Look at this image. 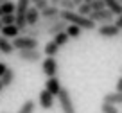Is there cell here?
<instances>
[{
  "mask_svg": "<svg viewBox=\"0 0 122 113\" xmlns=\"http://www.w3.org/2000/svg\"><path fill=\"white\" fill-rule=\"evenodd\" d=\"M104 5H106V9H110L115 16L122 15V4L118 0H104Z\"/></svg>",
  "mask_w": 122,
  "mask_h": 113,
  "instance_id": "cell-17",
  "label": "cell"
},
{
  "mask_svg": "<svg viewBox=\"0 0 122 113\" xmlns=\"http://www.w3.org/2000/svg\"><path fill=\"white\" fill-rule=\"evenodd\" d=\"M34 7L38 9V11H43V9L47 7V5H49V0H38V2H34Z\"/></svg>",
  "mask_w": 122,
  "mask_h": 113,
  "instance_id": "cell-28",
  "label": "cell"
},
{
  "mask_svg": "<svg viewBox=\"0 0 122 113\" xmlns=\"http://www.w3.org/2000/svg\"><path fill=\"white\" fill-rule=\"evenodd\" d=\"M90 7H92V11H101L106 5H104V0H93V2H90Z\"/></svg>",
  "mask_w": 122,
  "mask_h": 113,
  "instance_id": "cell-27",
  "label": "cell"
},
{
  "mask_svg": "<svg viewBox=\"0 0 122 113\" xmlns=\"http://www.w3.org/2000/svg\"><path fill=\"white\" fill-rule=\"evenodd\" d=\"M118 2H120V4H122V0H118Z\"/></svg>",
  "mask_w": 122,
  "mask_h": 113,
  "instance_id": "cell-40",
  "label": "cell"
},
{
  "mask_svg": "<svg viewBox=\"0 0 122 113\" xmlns=\"http://www.w3.org/2000/svg\"><path fill=\"white\" fill-rule=\"evenodd\" d=\"M59 49H61V47H57L56 41H54V40H50V41L45 43V49H43V52H45L47 57H56L57 52H59Z\"/></svg>",
  "mask_w": 122,
  "mask_h": 113,
  "instance_id": "cell-16",
  "label": "cell"
},
{
  "mask_svg": "<svg viewBox=\"0 0 122 113\" xmlns=\"http://www.w3.org/2000/svg\"><path fill=\"white\" fill-rule=\"evenodd\" d=\"M66 25H68V23L65 22V20H56V22L52 23V25L49 27V29H47V36H56V34H59V32H63V31L66 29Z\"/></svg>",
  "mask_w": 122,
  "mask_h": 113,
  "instance_id": "cell-12",
  "label": "cell"
},
{
  "mask_svg": "<svg viewBox=\"0 0 122 113\" xmlns=\"http://www.w3.org/2000/svg\"><path fill=\"white\" fill-rule=\"evenodd\" d=\"M115 92H122V77L117 81V90H115Z\"/></svg>",
  "mask_w": 122,
  "mask_h": 113,
  "instance_id": "cell-31",
  "label": "cell"
},
{
  "mask_svg": "<svg viewBox=\"0 0 122 113\" xmlns=\"http://www.w3.org/2000/svg\"><path fill=\"white\" fill-rule=\"evenodd\" d=\"M59 2H61V0H49L50 5H59Z\"/></svg>",
  "mask_w": 122,
  "mask_h": 113,
  "instance_id": "cell-32",
  "label": "cell"
},
{
  "mask_svg": "<svg viewBox=\"0 0 122 113\" xmlns=\"http://www.w3.org/2000/svg\"><path fill=\"white\" fill-rule=\"evenodd\" d=\"M56 101L59 102V108L63 113H77L76 106H74V101L70 97V92L66 88H61L59 90V93L56 95Z\"/></svg>",
  "mask_w": 122,
  "mask_h": 113,
  "instance_id": "cell-2",
  "label": "cell"
},
{
  "mask_svg": "<svg viewBox=\"0 0 122 113\" xmlns=\"http://www.w3.org/2000/svg\"><path fill=\"white\" fill-rule=\"evenodd\" d=\"M13 52H15V47H13L11 40L0 36V54H4V56H11Z\"/></svg>",
  "mask_w": 122,
  "mask_h": 113,
  "instance_id": "cell-15",
  "label": "cell"
},
{
  "mask_svg": "<svg viewBox=\"0 0 122 113\" xmlns=\"http://www.w3.org/2000/svg\"><path fill=\"white\" fill-rule=\"evenodd\" d=\"M41 18H50V20H59V7L57 5H47L43 11H40Z\"/></svg>",
  "mask_w": 122,
  "mask_h": 113,
  "instance_id": "cell-13",
  "label": "cell"
},
{
  "mask_svg": "<svg viewBox=\"0 0 122 113\" xmlns=\"http://www.w3.org/2000/svg\"><path fill=\"white\" fill-rule=\"evenodd\" d=\"M2 113H5V111H2Z\"/></svg>",
  "mask_w": 122,
  "mask_h": 113,
  "instance_id": "cell-41",
  "label": "cell"
},
{
  "mask_svg": "<svg viewBox=\"0 0 122 113\" xmlns=\"http://www.w3.org/2000/svg\"><path fill=\"white\" fill-rule=\"evenodd\" d=\"M5 2H7V0H0V5H2V4H5Z\"/></svg>",
  "mask_w": 122,
  "mask_h": 113,
  "instance_id": "cell-34",
  "label": "cell"
},
{
  "mask_svg": "<svg viewBox=\"0 0 122 113\" xmlns=\"http://www.w3.org/2000/svg\"><path fill=\"white\" fill-rule=\"evenodd\" d=\"M59 18L65 20L66 23H72V25L81 27L83 31H95V27H97L88 16L79 15L77 11H63V9H59Z\"/></svg>",
  "mask_w": 122,
  "mask_h": 113,
  "instance_id": "cell-1",
  "label": "cell"
},
{
  "mask_svg": "<svg viewBox=\"0 0 122 113\" xmlns=\"http://www.w3.org/2000/svg\"><path fill=\"white\" fill-rule=\"evenodd\" d=\"M0 29H2V22H0Z\"/></svg>",
  "mask_w": 122,
  "mask_h": 113,
  "instance_id": "cell-38",
  "label": "cell"
},
{
  "mask_svg": "<svg viewBox=\"0 0 122 113\" xmlns=\"http://www.w3.org/2000/svg\"><path fill=\"white\" fill-rule=\"evenodd\" d=\"M57 7H59V9H63V11H76V7H77V5L74 4L72 0H61Z\"/></svg>",
  "mask_w": 122,
  "mask_h": 113,
  "instance_id": "cell-24",
  "label": "cell"
},
{
  "mask_svg": "<svg viewBox=\"0 0 122 113\" xmlns=\"http://www.w3.org/2000/svg\"><path fill=\"white\" fill-rule=\"evenodd\" d=\"M18 57L27 63H38L41 59V52L38 49H29V50H18Z\"/></svg>",
  "mask_w": 122,
  "mask_h": 113,
  "instance_id": "cell-6",
  "label": "cell"
},
{
  "mask_svg": "<svg viewBox=\"0 0 122 113\" xmlns=\"http://www.w3.org/2000/svg\"><path fill=\"white\" fill-rule=\"evenodd\" d=\"M0 36L7 38V40H15L16 36H20V29L13 23V25H2L0 29Z\"/></svg>",
  "mask_w": 122,
  "mask_h": 113,
  "instance_id": "cell-11",
  "label": "cell"
},
{
  "mask_svg": "<svg viewBox=\"0 0 122 113\" xmlns=\"http://www.w3.org/2000/svg\"><path fill=\"white\" fill-rule=\"evenodd\" d=\"M0 11H2V15H15V11H16V2L7 0L5 4L0 5Z\"/></svg>",
  "mask_w": 122,
  "mask_h": 113,
  "instance_id": "cell-20",
  "label": "cell"
},
{
  "mask_svg": "<svg viewBox=\"0 0 122 113\" xmlns=\"http://www.w3.org/2000/svg\"><path fill=\"white\" fill-rule=\"evenodd\" d=\"M40 11L36 7H29L25 11V22H27V27H32V25H36V23L40 22Z\"/></svg>",
  "mask_w": 122,
  "mask_h": 113,
  "instance_id": "cell-10",
  "label": "cell"
},
{
  "mask_svg": "<svg viewBox=\"0 0 122 113\" xmlns=\"http://www.w3.org/2000/svg\"><path fill=\"white\" fill-rule=\"evenodd\" d=\"M61 83H59V79H57L56 75H54V77H47V83H45V90L47 92H50V93L54 95V97H56L57 93H59V90H61Z\"/></svg>",
  "mask_w": 122,
  "mask_h": 113,
  "instance_id": "cell-9",
  "label": "cell"
},
{
  "mask_svg": "<svg viewBox=\"0 0 122 113\" xmlns=\"http://www.w3.org/2000/svg\"><path fill=\"white\" fill-rule=\"evenodd\" d=\"M2 90H4V86H2V83H0V93H2Z\"/></svg>",
  "mask_w": 122,
  "mask_h": 113,
  "instance_id": "cell-35",
  "label": "cell"
},
{
  "mask_svg": "<svg viewBox=\"0 0 122 113\" xmlns=\"http://www.w3.org/2000/svg\"><path fill=\"white\" fill-rule=\"evenodd\" d=\"M15 77H16V72L13 70L11 67L5 68V72L0 75V83H2V86H4V88H9V86L13 84V81H15Z\"/></svg>",
  "mask_w": 122,
  "mask_h": 113,
  "instance_id": "cell-14",
  "label": "cell"
},
{
  "mask_svg": "<svg viewBox=\"0 0 122 113\" xmlns=\"http://www.w3.org/2000/svg\"><path fill=\"white\" fill-rule=\"evenodd\" d=\"M113 23L117 25V29H120V31H122V15H118L117 18H115V22H113Z\"/></svg>",
  "mask_w": 122,
  "mask_h": 113,
  "instance_id": "cell-29",
  "label": "cell"
},
{
  "mask_svg": "<svg viewBox=\"0 0 122 113\" xmlns=\"http://www.w3.org/2000/svg\"><path fill=\"white\" fill-rule=\"evenodd\" d=\"M72 2H74V4H76V5H79L81 2H83V0H72Z\"/></svg>",
  "mask_w": 122,
  "mask_h": 113,
  "instance_id": "cell-33",
  "label": "cell"
},
{
  "mask_svg": "<svg viewBox=\"0 0 122 113\" xmlns=\"http://www.w3.org/2000/svg\"><path fill=\"white\" fill-rule=\"evenodd\" d=\"M0 22H2V25H13L15 23V15H2Z\"/></svg>",
  "mask_w": 122,
  "mask_h": 113,
  "instance_id": "cell-26",
  "label": "cell"
},
{
  "mask_svg": "<svg viewBox=\"0 0 122 113\" xmlns=\"http://www.w3.org/2000/svg\"><path fill=\"white\" fill-rule=\"evenodd\" d=\"M83 2H86V4H90V2H93V0H83Z\"/></svg>",
  "mask_w": 122,
  "mask_h": 113,
  "instance_id": "cell-36",
  "label": "cell"
},
{
  "mask_svg": "<svg viewBox=\"0 0 122 113\" xmlns=\"http://www.w3.org/2000/svg\"><path fill=\"white\" fill-rule=\"evenodd\" d=\"M95 31L101 38H115L120 34V29H117L115 23H102V25L95 27Z\"/></svg>",
  "mask_w": 122,
  "mask_h": 113,
  "instance_id": "cell-5",
  "label": "cell"
},
{
  "mask_svg": "<svg viewBox=\"0 0 122 113\" xmlns=\"http://www.w3.org/2000/svg\"><path fill=\"white\" fill-rule=\"evenodd\" d=\"M52 40L56 41V45L57 47H65L66 43L70 41V38H68V34L63 31V32H59V34H56V36H52Z\"/></svg>",
  "mask_w": 122,
  "mask_h": 113,
  "instance_id": "cell-21",
  "label": "cell"
},
{
  "mask_svg": "<svg viewBox=\"0 0 122 113\" xmlns=\"http://www.w3.org/2000/svg\"><path fill=\"white\" fill-rule=\"evenodd\" d=\"M76 11L79 13V15H83V16H88L92 13V7H90V4H86V2H81V4L76 7Z\"/></svg>",
  "mask_w": 122,
  "mask_h": 113,
  "instance_id": "cell-25",
  "label": "cell"
},
{
  "mask_svg": "<svg viewBox=\"0 0 122 113\" xmlns=\"http://www.w3.org/2000/svg\"><path fill=\"white\" fill-rule=\"evenodd\" d=\"M54 102H56V97H54L50 92H47L45 88H43V90L40 92V95H38V104H40V108L50 109V108L54 106Z\"/></svg>",
  "mask_w": 122,
  "mask_h": 113,
  "instance_id": "cell-7",
  "label": "cell"
},
{
  "mask_svg": "<svg viewBox=\"0 0 122 113\" xmlns=\"http://www.w3.org/2000/svg\"><path fill=\"white\" fill-rule=\"evenodd\" d=\"M101 113H118V108L115 104H110V102H104L101 104Z\"/></svg>",
  "mask_w": 122,
  "mask_h": 113,
  "instance_id": "cell-23",
  "label": "cell"
},
{
  "mask_svg": "<svg viewBox=\"0 0 122 113\" xmlns=\"http://www.w3.org/2000/svg\"><path fill=\"white\" fill-rule=\"evenodd\" d=\"M88 18L92 20V22L95 23H99V25H102V23H113V20H115V15L110 11V9H101V11H92L90 15H88Z\"/></svg>",
  "mask_w": 122,
  "mask_h": 113,
  "instance_id": "cell-4",
  "label": "cell"
},
{
  "mask_svg": "<svg viewBox=\"0 0 122 113\" xmlns=\"http://www.w3.org/2000/svg\"><path fill=\"white\" fill-rule=\"evenodd\" d=\"M0 16H2V11H0Z\"/></svg>",
  "mask_w": 122,
  "mask_h": 113,
  "instance_id": "cell-39",
  "label": "cell"
},
{
  "mask_svg": "<svg viewBox=\"0 0 122 113\" xmlns=\"http://www.w3.org/2000/svg\"><path fill=\"white\" fill-rule=\"evenodd\" d=\"M5 68H7V65L0 61V75H2V74H4V72H5Z\"/></svg>",
  "mask_w": 122,
  "mask_h": 113,
  "instance_id": "cell-30",
  "label": "cell"
},
{
  "mask_svg": "<svg viewBox=\"0 0 122 113\" xmlns=\"http://www.w3.org/2000/svg\"><path fill=\"white\" fill-rule=\"evenodd\" d=\"M30 2H38V0H30Z\"/></svg>",
  "mask_w": 122,
  "mask_h": 113,
  "instance_id": "cell-37",
  "label": "cell"
},
{
  "mask_svg": "<svg viewBox=\"0 0 122 113\" xmlns=\"http://www.w3.org/2000/svg\"><path fill=\"white\" fill-rule=\"evenodd\" d=\"M41 70L47 77H54L57 74V61L56 57H45L41 63Z\"/></svg>",
  "mask_w": 122,
  "mask_h": 113,
  "instance_id": "cell-8",
  "label": "cell"
},
{
  "mask_svg": "<svg viewBox=\"0 0 122 113\" xmlns=\"http://www.w3.org/2000/svg\"><path fill=\"white\" fill-rule=\"evenodd\" d=\"M36 109V102L34 101H25L22 104V108L18 109V113H34Z\"/></svg>",
  "mask_w": 122,
  "mask_h": 113,
  "instance_id": "cell-22",
  "label": "cell"
},
{
  "mask_svg": "<svg viewBox=\"0 0 122 113\" xmlns=\"http://www.w3.org/2000/svg\"><path fill=\"white\" fill-rule=\"evenodd\" d=\"M15 50H29V49H38V40L36 38H30L27 34H20L15 40H11Z\"/></svg>",
  "mask_w": 122,
  "mask_h": 113,
  "instance_id": "cell-3",
  "label": "cell"
},
{
  "mask_svg": "<svg viewBox=\"0 0 122 113\" xmlns=\"http://www.w3.org/2000/svg\"><path fill=\"white\" fill-rule=\"evenodd\" d=\"M65 32L68 34V38L70 40H76V38H79L81 36V32H83V29H81V27H77V25H72V23H68V25H66V29H65Z\"/></svg>",
  "mask_w": 122,
  "mask_h": 113,
  "instance_id": "cell-19",
  "label": "cell"
},
{
  "mask_svg": "<svg viewBox=\"0 0 122 113\" xmlns=\"http://www.w3.org/2000/svg\"><path fill=\"white\" fill-rule=\"evenodd\" d=\"M102 101H104V102H110V104L118 106V104H122V92H111V93H106Z\"/></svg>",
  "mask_w": 122,
  "mask_h": 113,
  "instance_id": "cell-18",
  "label": "cell"
}]
</instances>
